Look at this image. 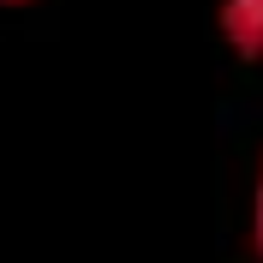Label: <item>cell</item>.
Returning <instances> with one entry per match:
<instances>
[{
  "mask_svg": "<svg viewBox=\"0 0 263 263\" xmlns=\"http://www.w3.org/2000/svg\"><path fill=\"white\" fill-rule=\"evenodd\" d=\"M215 30L239 60H263V0H221Z\"/></svg>",
  "mask_w": 263,
  "mask_h": 263,
  "instance_id": "cell-1",
  "label": "cell"
},
{
  "mask_svg": "<svg viewBox=\"0 0 263 263\" xmlns=\"http://www.w3.org/2000/svg\"><path fill=\"white\" fill-rule=\"evenodd\" d=\"M251 246L263 257V167H257V192H251Z\"/></svg>",
  "mask_w": 263,
  "mask_h": 263,
  "instance_id": "cell-2",
  "label": "cell"
},
{
  "mask_svg": "<svg viewBox=\"0 0 263 263\" xmlns=\"http://www.w3.org/2000/svg\"><path fill=\"white\" fill-rule=\"evenodd\" d=\"M0 6H30V0H0Z\"/></svg>",
  "mask_w": 263,
  "mask_h": 263,
  "instance_id": "cell-3",
  "label": "cell"
}]
</instances>
